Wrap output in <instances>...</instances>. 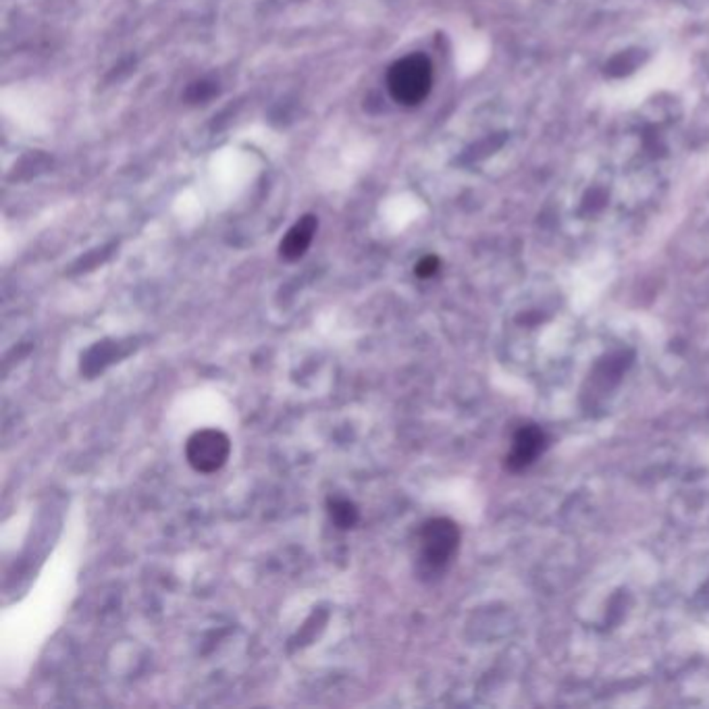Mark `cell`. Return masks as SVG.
<instances>
[{
	"mask_svg": "<svg viewBox=\"0 0 709 709\" xmlns=\"http://www.w3.org/2000/svg\"><path fill=\"white\" fill-rule=\"evenodd\" d=\"M460 543L454 520L431 518L418 533V564L425 574H440L452 560Z\"/></svg>",
	"mask_w": 709,
	"mask_h": 709,
	"instance_id": "cell-2",
	"label": "cell"
},
{
	"mask_svg": "<svg viewBox=\"0 0 709 709\" xmlns=\"http://www.w3.org/2000/svg\"><path fill=\"white\" fill-rule=\"evenodd\" d=\"M327 510L329 516H331L333 525L339 528V531H350L360 522V510L356 503L347 497L341 495H331L327 500Z\"/></svg>",
	"mask_w": 709,
	"mask_h": 709,
	"instance_id": "cell-6",
	"label": "cell"
},
{
	"mask_svg": "<svg viewBox=\"0 0 709 709\" xmlns=\"http://www.w3.org/2000/svg\"><path fill=\"white\" fill-rule=\"evenodd\" d=\"M440 267H441L440 258H437V256H425V258H420L417 267H414V273H417L420 279H431V277H435Z\"/></svg>",
	"mask_w": 709,
	"mask_h": 709,
	"instance_id": "cell-7",
	"label": "cell"
},
{
	"mask_svg": "<svg viewBox=\"0 0 709 709\" xmlns=\"http://www.w3.org/2000/svg\"><path fill=\"white\" fill-rule=\"evenodd\" d=\"M432 65L425 54H408L392 65L387 74V88L392 98L401 106H417L431 92Z\"/></svg>",
	"mask_w": 709,
	"mask_h": 709,
	"instance_id": "cell-1",
	"label": "cell"
},
{
	"mask_svg": "<svg viewBox=\"0 0 709 709\" xmlns=\"http://www.w3.org/2000/svg\"><path fill=\"white\" fill-rule=\"evenodd\" d=\"M316 230H318L316 216L306 214L300 221H296L292 230L285 233V238L281 239V245H279L281 258L287 262L300 261V258L308 252L312 239H315V236H316Z\"/></svg>",
	"mask_w": 709,
	"mask_h": 709,
	"instance_id": "cell-4",
	"label": "cell"
},
{
	"mask_svg": "<svg viewBox=\"0 0 709 709\" xmlns=\"http://www.w3.org/2000/svg\"><path fill=\"white\" fill-rule=\"evenodd\" d=\"M213 94H214V86H213V83H208V82H198V83H194V86L190 88L188 98H190L191 102H204V100H208Z\"/></svg>",
	"mask_w": 709,
	"mask_h": 709,
	"instance_id": "cell-8",
	"label": "cell"
},
{
	"mask_svg": "<svg viewBox=\"0 0 709 709\" xmlns=\"http://www.w3.org/2000/svg\"><path fill=\"white\" fill-rule=\"evenodd\" d=\"M545 437L537 426H522V429L514 435L512 452L508 456V468L510 471H522V468L531 466L534 458L543 449Z\"/></svg>",
	"mask_w": 709,
	"mask_h": 709,
	"instance_id": "cell-5",
	"label": "cell"
},
{
	"mask_svg": "<svg viewBox=\"0 0 709 709\" xmlns=\"http://www.w3.org/2000/svg\"><path fill=\"white\" fill-rule=\"evenodd\" d=\"M231 456V440L219 429L196 431L185 443V458L196 472L213 474L227 464Z\"/></svg>",
	"mask_w": 709,
	"mask_h": 709,
	"instance_id": "cell-3",
	"label": "cell"
}]
</instances>
